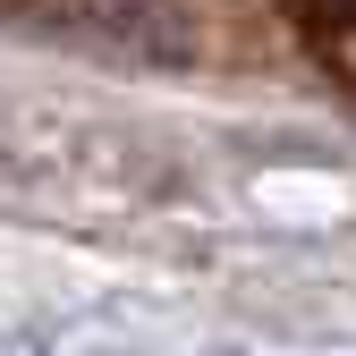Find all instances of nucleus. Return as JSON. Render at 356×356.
<instances>
[{
	"instance_id": "1",
	"label": "nucleus",
	"mask_w": 356,
	"mask_h": 356,
	"mask_svg": "<svg viewBox=\"0 0 356 356\" xmlns=\"http://www.w3.org/2000/svg\"><path fill=\"white\" fill-rule=\"evenodd\" d=\"M289 17H297L305 42L323 51V68L339 76V68H348V17H356V0H289Z\"/></svg>"
}]
</instances>
